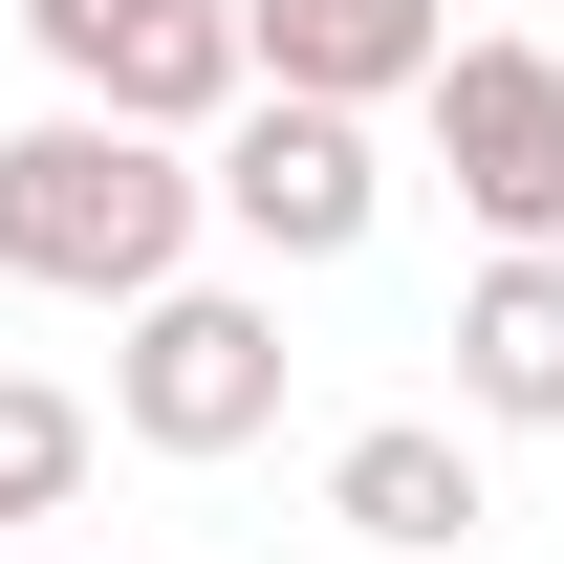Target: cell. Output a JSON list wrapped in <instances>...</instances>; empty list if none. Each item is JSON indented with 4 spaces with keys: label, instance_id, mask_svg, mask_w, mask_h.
Instances as JSON below:
<instances>
[{
    "label": "cell",
    "instance_id": "cell-1",
    "mask_svg": "<svg viewBox=\"0 0 564 564\" xmlns=\"http://www.w3.org/2000/svg\"><path fill=\"white\" fill-rule=\"evenodd\" d=\"M217 174H174V131L131 109H44V131H0V282H87V304H152L174 239H196Z\"/></svg>",
    "mask_w": 564,
    "mask_h": 564
},
{
    "label": "cell",
    "instance_id": "cell-2",
    "mask_svg": "<svg viewBox=\"0 0 564 564\" xmlns=\"http://www.w3.org/2000/svg\"><path fill=\"white\" fill-rule=\"evenodd\" d=\"M22 44L66 66V109H131V131H196V109L261 87L239 0H22Z\"/></svg>",
    "mask_w": 564,
    "mask_h": 564
},
{
    "label": "cell",
    "instance_id": "cell-3",
    "mask_svg": "<svg viewBox=\"0 0 564 564\" xmlns=\"http://www.w3.org/2000/svg\"><path fill=\"white\" fill-rule=\"evenodd\" d=\"M109 413H131L152 456H239V434L282 413V326L239 304V282H152V304H131V369H109Z\"/></svg>",
    "mask_w": 564,
    "mask_h": 564
},
{
    "label": "cell",
    "instance_id": "cell-4",
    "mask_svg": "<svg viewBox=\"0 0 564 564\" xmlns=\"http://www.w3.org/2000/svg\"><path fill=\"white\" fill-rule=\"evenodd\" d=\"M413 109H434V174H456V217H499V239H564V44H456Z\"/></svg>",
    "mask_w": 564,
    "mask_h": 564
},
{
    "label": "cell",
    "instance_id": "cell-5",
    "mask_svg": "<svg viewBox=\"0 0 564 564\" xmlns=\"http://www.w3.org/2000/svg\"><path fill=\"white\" fill-rule=\"evenodd\" d=\"M217 217H239L261 261H348V239H369V131L304 109V87H239V131H217Z\"/></svg>",
    "mask_w": 564,
    "mask_h": 564
},
{
    "label": "cell",
    "instance_id": "cell-6",
    "mask_svg": "<svg viewBox=\"0 0 564 564\" xmlns=\"http://www.w3.org/2000/svg\"><path fill=\"white\" fill-rule=\"evenodd\" d=\"M239 44H261V87H304V109H369V87H434V66H456L434 0H239Z\"/></svg>",
    "mask_w": 564,
    "mask_h": 564
},
{
    "label": "cell",
    "instance_id": "cell-7",
    "mask_svg": "<svg viewBox=\"0 0 564 564\" xmlns=\"http://www.w3.org/2000/svg\"><path fill=\"white\" fill-rule=\"evenodd\" d=\"M456 391L521 413V434H564V239H499V261H478V304H456Z\"/></svg>",
    "mask_w": 564,
    "mask_h": 564
},
{
    "label": "cell",
    "instance_id": "cell-8",
    "mask_svg": "<svg viewBox=\"0 0 564 564\" xmlns=\"http://www.w3.org/2000/svg\"><path fill=\"white\" fill-rule=\"evenodd\" d=\"M326 499H348L369 543H456V521H478V456H456L434 413H391V434H348V456H326Z\"/></svg>",
    "mask_w": 564,
    "mask_h": 564
},
{
    "label": "cell",
    "instance_id": "cell-9",
    "mask_svg": "<svg viewBox=\"0 0 564 564\" xmlns=\"http://www.w3.org/2000/svg\"><path fill=\"white\" fill-rule=\"evenodd\" d=\"M66 499H87V391L0 369V521H66Z\"/></svg>",
    "mask_w": 564,
    "mask_h": 564
}]
</instances>
